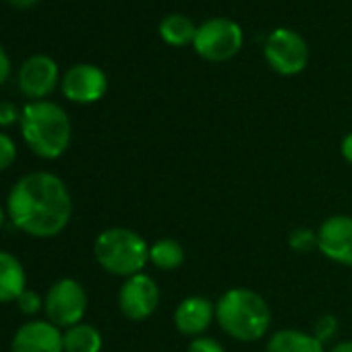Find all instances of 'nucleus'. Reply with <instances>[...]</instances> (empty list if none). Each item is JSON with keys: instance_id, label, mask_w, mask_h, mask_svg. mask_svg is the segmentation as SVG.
I'll return each mask as SVG.
<instances>
[{"instance_id": "nucleus-11", "label": "nucleus", "mask_w": 352, "mask_h": 352, "mask_svg": "<svg viewBox=\"0 0 352 352\" xmlns=\"http://www.w3.org/2000/svg\"><path fill=\"white\" fill-rule=\"evenodd\" d=\"M58 81H60L58 65L52 56H46V54L30 56L21 65L19 77H17L19 91L32 102L46 100L56 89Z\"/></svg>"}, {"instance_id": "nucleus-28", "label": "nucleus", "mask_w": 352, "mask_h": 352, "mask_svg": "<svg viewBox=\"0 0 352 352\" xmlns=\"http://www.w3.org/2000/svg\"><path fill=\"white\" fill-rule=\"evenodd\" d=\"M9 3L15 7V9H19V11H25V9H32L38 0H9Z\"/></svg>"}, {"instance_id": "nucleus-24", "label": "nucleus", "mask_w": 352, "mask_h": 352, "mask_svg": "<svg viewBox=\"0 0 352 352\" xmlns=\"http://www.w3.org/2000/svg\"><path fill=\"white\" fill-rule=\"evenodd\" d=\"M21 122V110L13 102H0V126L7 129Z\"/></svg>"}, {"instance_id": "nucleus-23", "label": "nucleus", "mask_w": 352, "mask_h": 352, "mask_svg": "<svg viewBox=\"0 0 352 352\" xmlns=\"http://www.w3.org/2000/svg\"><path fill=\"white\" fill-rule=\"evenodd\" d=\"M187 352H226V350H224L222 342H218L216 338H212V336L206 333V336L193 338V340L189 342Z\"/></svg>"}, {"instance_id": "nucleus-22", "label": "nucleus", "mask_w": 352, "mask_h": 352, "mask_svg": "<svg viewBox=\"0 0 352 352\" xmlns=\"http://www.w3.org/2000/svg\"><path fill=\"white\" fill-rule=\"evenodd\" d=\"M313 333L317 336V340H321L327 346L336 338V333H338V321H336V317L333 315L319 317L317 323H315V327H313Z\"/></svg>"}, {"instance_id": "nucleus-20", "label": "nucleus", "mask_w": 352, "mask_h": 352, "mask_svg": "<svg viewBox=\"0 0 352 352\" xmlns=\"http://www.w3.org/2000/svg\"><path fill=\"white\" fill-rule=\"evenodd\" d=\"M15 302L25 317H38L44 311V296L36 290H30V288Z\"/></svg>"}, {"instance_id": "nucleus-3", "label": "nucleus", "mask_w": 352, "mask_h": 352, "mask_svg": "<svg viewBox=\"0 0 352 352\" xmlns=\"http://www.w3.org/2000/svg\"><path fill=\"white\" fill-rule=\"evenodd\" d=\"M216 323L236 342H257L272 327V309L257 290L234 286L218 296Z\"/></svg>"}, {"instance_id": "nucleus-4", "label": "nucleus", "mask_w": 352, "mask_h": 352, "mask_svg": "<svg viewBox=\"0 0 352 352\" xmlns=\"http://www.w3.org/2000/svg\"><path fill=\"white\" fill-rule=\"evenodd\" d=\"M94 257L106 274L126 280L145 272L149 263V243L133 228L112 226L96 236Z\"/></svg>"}, {"instance_id": "nucleus-19", "label": "nucleus", "mask_w": 352, "mask_h": 352, "mask_svg": "<svg viewBox=\"0 0 352 352\" xmlns=\"http://www.w3.org/2000/svg\"><path fill=\"white\" fill-rule=\"evenodd\" d=\"M288 247L296 253H311L317 251V230L309 226H298L288 236Z\"/></svg>"}, {"instance_id": "nucleus-1", "label": "nucleus", "mask_w": 352, "mask_h": 352, "mask_svg": "<svg viewBox=\"0 0 352 352\" xmlns=\"http://www.w3.org/2000/svg\"><path fill=\"white\" fill-rule=\"evenodd\" d=\"M7 216L17 230L32 239H56L73 218V195L58 174L34 170L11 187Z\"/></svg>"}, {"instance_id": "nucleus-26", "label": "nucleus", "mask_w": 352, "mask_h": 352, "mask_svg": "<svg viewBox=\"0 0 352 352\" xmlns=\"http://www.w3.org/2000/svg\"><path fill=\"white\" fill-rule=\"evenodd\" d=\"M340 153H342L344 162L352 166V131L342 137V141H340Z\"/></svg>"}, {"instance_id": "nucleus-12", "label": "nucleus", "mask_w": 352, "mask_h": 352, "mask_svg": "<svg viewBox=\"0 0 352 352\" xmlns=\"http://www.w3.org/2000/svg\"><path fill=\"white\" fill-rule=\"evenodd\" d=\"M172 321H174L176 331L189 340L206 336V331L216 321V300L201 296V294L185 296L176 305Z\"/></svg>"}, {"instance_id": "nucleus-2", "label": "nucleus", "mask_w": 352, "mask_h": 352, "mask_svg": "<svg viewBox=\"0 0 352 352\" xmlns=\"http://www.w3.org/2000/svg\"><path fill=\"white\" fill-rule=\"evenodd\" d=\"M19 129L28 149L50 162L63 157L73 139V124L67 110L50 100L25 104Z\"/></svg>"}, {"instance_id": "nucleus-27", "label": "nucleus", "mask_w": 352, "mask_h": 352, "mask_svg": "<svg viewBox=\"0 0 352 352\" xmlns=\"http://www.w3.org/2000/svg\"><path fill=\"white\" fill-rule=\"evenodd\" d=\"M327 352H352V340H340L327 348Z\"/></svg>"}, {"instance_id": "nucleus-21", "label": "nucleus", "mask_w": 352, "mask_h": 352, "mask_svg": "<svg viewBox=\"0 0 352 352\" xmlns=\"http://www.w3.org/2000/svg\"><path fill=\"white\" fill-rule=\"evenodd\" d=\"M17 160V143L11 135L0 131V172L9 170Z\"/></svg>"}, {"instance_id": "nucleus-29", "label": "nucleus", "mask_w": 352, "mask_h": 352, "mask_svg": "<svg viewBox=\"0 0 352 352\" xmlns=\"http://www.w3.org/2000/svg\"><path fill=\"white\" fill-rule=\"evenodd\" d=\"M9 220V216H7V208H3L0 206V230H3V226H5V222Z\"/></svg>"}, {"instance_id": "nucleus-17", "label": "nucleus", "mask_w": 352, "mask_h": 352, "mask_svg": "<svg viewBox=\"0 0 352 352\" xmlns=\"http://www.w3.org/2000/svg\"><path fill=\"white\" fill-rule=\"evenodd\" d=\"M65 352H102L104 338L102 331L91 323H77L63 331Z\"/></svg>"}, {"instance_id": "nucleus-10", "label": "nucleus", "mask_w": 352, "mask_h": 352, "mask_svg": "<svg viewBox=\"0 0 352 352\" xmlns=\"http://www.w3.org/2000/svg\"><path fill=\"white\" fill-rule=\"evenodd\" d=\"M63 96L73 104H96L108 91V77L96 65H75L60 79Z\"/></svg>"}, {"instance_id": "nucleus-16", "label": "nucleus", "mask_w": 352, "mask_h": 352, "mask_svg": "<svg viewBox=\"0 0 352 352\" xmlns=\"http://www.w3.org/2000/svg\"><path fill=\"white\" fill-rule=\"evenodd\" d=\"M185 259H187L185 247L181 245V241H176V239L162 236L149 245V263L160 272L179 270L185 263Z\"/></svg>"}, {"instance_id": "nucleus-6", "label": "nucleus", "mask_w": 352, "mask_h": 352, "mask_svg": "<svg viewBox=\"0 0 352 352\" xmlns=\"http://www.w3.org/2000/svg\"><path fill=\"white\" fill-rule=\"evenodd\" d=\"M243 30L230 19H210L197 28L193 42L195 52L210 63H226L234 58L243 48Z\"/></svg>"}, {"instance_id": "nucleus-8", "label": "nucleus", "mask_w": 352, "mask_h": 352, "mask_svg": "<svg viewBox=\"0 0 352 352\" xmlns=\"http://www.w3.org/2000/svg\"><path fill=\"white\" fill-rule=\"evenodd\" d=\"M160 300V286L145 272L122 280L118 288V309L129 321H147L157 311Z\"/></svg>"}, {"instance_id": "nucleus-13", "label": "nucleus", "mask_w": 352, "mask_h": 352, "mask_svg": "<svg viewBox=\"0 0 352 352\" xmlns=\"http://www.w3.org/2000/svg\"><path fill=\"white\" fill-rule=\"evenodd\" d=\"M11 352H65L63 329L48 319H30L13 333Z\"/></svg>"}, {"instance_id": "nucleus-9", "label": "nucleus", "mask_w": 352, "mask_h": 352, "mask_svg": "<svg viewBox=\"0 0 352 352\" xmlns=\"http://www.w3.org/2000/svg\"><path fill=\"white\" fill-rule=\"evenodd\" d=\"M317 251L344 267H352V216L333 214L317 228Z\"/></svg>"}, {"instance_id": "nucleus-15", "label": "nucleus", "mask_w": 352, "mask_h": 352, "mask_svg": "<svg viewBox=\"0 0 352 352\" xmlns=\"http://www.w3.org/2000/svg\"><path fill=\"white\" fill-rule=\"evenodd\" d=\"M265 352H327V346L313 331L286 327L267 338Z\"/></svg>"}, {"instance_id": "nucleus-18", "label": "nucleus", "mask_w": 352, "mask_h": 352, "mask_svg": "<svg viewBox=\"0 0 352 352\" xmlns=\"http://www.w3.org/2000/svg\"><path fill=\"white\" fill-rule=\"evenodd\" d=\"M195 36H197V25L185 15L174 13V15L164 17L160 23V38L168 46H174V48L189 46L195 42Z\"/></svg>"}, {"instance_id": "nucleus-14", "label": "nucleus", "mask_w": 352, "mask_h": 352, "mask_svg": "<svg viewBox=\"0 0 352 352\" xmlns=\"http://www.w3.org/2000/svg\"><path fill=\"white\" fill-rule=\"evenodd\" d=\"M28 290V274L21 259L0 249V302H15Z\"/></svg>"}, {"instance_id": "nucleus-25", "label": "nucleus", "mask_w": 352, "mask_h": 352, "mask_svg": "<svg viewBox=\"0 0 352 352\" xmlns=\"http://www.w3.org/2000/svg\"><path fill=\"white\" fill-rule=\"evenodd\" d=\"M9 77H11V58L5 52V48L0 46V85H5Z\"/></svg>"}, {"instance_id": "nucleus-5", "label": "nucleus", "mask_w": 352, "mask_h": 352, "mask_svg": "<svg viewBox=\"0 0 352 352\" xmlns=\"http://www.w3.org/2000/svg\"><path fill=\"white\" fill-rule=\"evenodd\" d=\"M87 290L75 278L56 280L44 294V313L50 323L69 329L83 321L87 313Z\"/></svg>"}, {"instance_id": "nucleus-7", "label": "nucleus", "mask_w": 352, "mask_h": 352, "mask_svg": "<svg viewBox=\"0 0 352 352\" xmlns=\"http://www.w3.org/2000/svg\"><path fill=\"white\" fill-rule=\"evenodd\" d=\"M263 56L272 71L284 77H292L305 71L309 63V48L300 34L288 28H278L267 36Z\"/></svg>"}]
</instances>
